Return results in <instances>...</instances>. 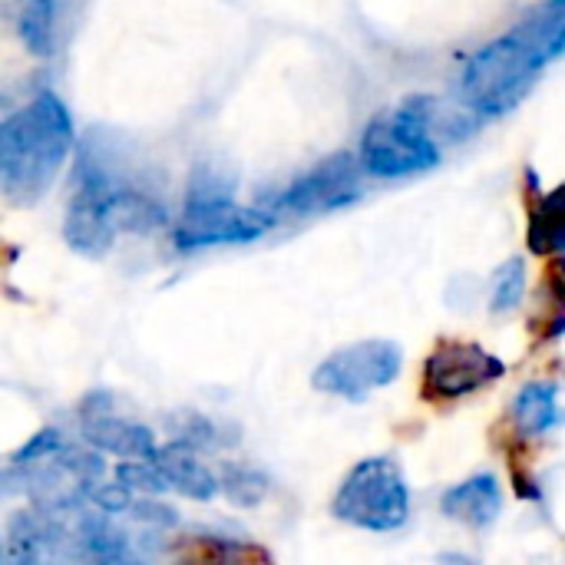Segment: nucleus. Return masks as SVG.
<instances>
[{"label":"nucleus","instance_id":"nucleus-10","mask_svg":"<svg viewBox=\"0 0 565 565\" xmlns=\"http://www.w3.org/2000/svg\"><path fill=\"white\" fill-rule=\"evenodd\" d=\"M79 430L89 450L109 454L119 460H149L156 454V434L146 424H136L129 417H119L113 411L109 391H93L79 404Z\"/></svg>","mask_w":565,"mask_h":565},{"label":"nucleus","instance_id":"nucleus-11","mask_svg":"<svg viewBox=\"0 0 565 565\" xmlns=\"http://www.w3.org/2000/svg\"><path fill=\"white\" fill-rule=\"evenodd\" d=\"M440 513L454 523L483 533L503 513V487L493 473H473L440 497Z\"/></svg>","mask_w":565,"mask_h":565},{"label":"nucleus","instance_id":"nucleus-15","mask_svg":"<svg viewBox=\"0 0 565 565\" xmlns=\"http://www.w3.org/2000/svg\"><path fill=\"white\" fill-rule=\"evenodd\" d=\"M17 33L33 56H53L60 40V0H26L17 17Z\"/></svg>","mask_w":565,"mask_h":565},{"label":"nucleus","instance_id":"nucleus-3","mask_svg":"<svg viewBox=\"0 0 565 565\" xmlns=\"http://www.w3.org/2000/svg\"><path fill=\"white\" fill-rule=\"evenodd\" d=\"M331 513L364 533H397L411 520V483L401 463L391 457L354 463L331 500Z\"/></svg>","mask_w":565,"mask_h":565},{"label":"nucleus","instance_id":"nucleus-19","mask_svg":"<svg viewBox=\"0 0 565 565\" xmlns=\"http://www.w3.org/2000/svg\"><path fill=\"white\" fill-rule=\"evenodd\" d=\"M225 202H235V175H228L222 166L195 169L189 179V192H185V212H199V209H212Z\"/></svg>","mask_w":565,"mask_h":565},{"label":"nucleus","instance_id":"nucleus-24","mask_svg":"<svg viewBox=\"0 0 565 565\" xmlns=\"http://www.w3.org/2000/svg\"><path fill=\"white\" fill-rule=\"evenodd\" d=\"M126 513H132L139 523H156V526H172L175 523V510L166 507V503H159V500H152V497L132 500Z\"/></svg>","mask_w":565,"mask_h":565},{"label":"nucleus","instance_id":"nucleus-2","mask_svg":"<svg viewBox=\"0 0 565 565\" xmlns=\"http://www.w3.org/2000/svg\"><path fill=\"white\" fill-rule=\"evenodd\" d=\"M76 126L56 93H36L23 109L0 119V195L13 205L40 202L63 172Z\"/></svg>","mask_w":565,"mask_h":565},{"label":"nucleus","instance_id":"nucleus-8","mask_svg":"<svg viewBox=\"0 0 565 565\" xmlns=\"http://www.w3.org/2000/svg\"><path fill=\"white\" fill-rule=\"evenodd\" d=\"M275 215L265 209H245L238 202L199 209V212H182L179 225L172 228V245L179 252H202V248H218V245H248L258 242L275 228Z\"/></svg>","mask_w":565,"mask_h":565},{"label":"nucleus","instance_id":"nucleus-16","mask_svg":"<svg viewBox=\"0 0 565 565\" xmlns=\"http://www.w3.org/2000/svg\"><path fill=\"white\" fill-rule=\"evenodd\" d=\"M215 480H218V493L238 510H255L271 493L268 473H262L258 467H248V463H235V460H225L222 477H215Z\"/></svg>","mask_w":565,"mask_h":565},{"label":"nucleus","instance_id":"nucleus-1","mask_svg":"<svg viewBox=\"0 0 565 565\" xmlns=\"http://www.w3.org/2000/svg\"><path fill=\"white\" fill-rule=\"evenodd\" d=\"M563 46L565 0H546L467 60L460 76L463 103L487 119L507 116L533 93L543 70L563 56Z\"/></svg>","mask_w":565,"mask_h":565},{"label":"nucleus","instance_id":"nucleus-21","mask_svg":"<svg viewBox=\"0 0 565 565\" xmlns=\"http://www.w3.org/2000/svg\"><path fill=\"white\" fill-rule=\"evenodd\" d=\"M116 483L126 487L132 497L142 493V497L159 500V497L169 493V487H166V480H162V473L156 470L152 460H122V463H116Z\"/></svg>","mask_w":565,"mask_h":565},{"label":"nucleus","instance_id":"nucleus-23","mask_svg":"<svg viewBox=\"0 0 565 565\" xmlns=\"http://www.w3.org/2000/svg\"><path fill=\"white\" fill-rule=\"evenodd\" d=\"M99 513H106V516H116V513H126L129 510V503L136 500L126 487H119V483H96L93 490H89V497H86Z\"/></svg>","mask_w":565,"mask_h":565},{"label":"nucleus","instance_id":"nucleus-14","mask_svg":"<svg viewBox=\"0 0 565 565\" xmlns=\"http://www.w3.org/2000/svg\"><path fill=\"white\" fill-rule=\"evenodd\" d=\"M513 424L523 437H546L563 424L559 387L553 381H530L513 401Z\"/></svg>","mask_w":565,"mask_h":565},{"label":"nucleus","instance_id":"nucleus-12","mask_svg":"<svg viewBox=\"0 0 565 565\" xmlns=\"http://www.w3.org/2000/svg\"><path fill=\"white\" fill-rule=\"evenodd\" d=\"M156 463V470L162 473L169 493H179L185 500H195V503H209L218 497V480L215 473L205 467L202 454L169 440L166 447H156V454L149 457Z\"/></svg>","mask_w":565,"mask_h":565},{"label":"nucleus","instance_id":"nucleus-9","mask_svg":"<svg viewBox=\"0 0 565 565\" xmlns=\"http://www.w3.org/2000/svg\"><path fill=\"white\" fill-rule=\"evenodd\" d=\"M3 565H83V559L76 536L60 523V516L30 507L7 523Z\"/></svg>","mask_w":565,"mask_h":565},{"label":"nucleus","instance_id":"nucleus-17","mask_svg":"<svg viewBox=\"0 0 565 565\" xmlns=\"http://www.w3.org/2000/svg\"><path fill=\"white\" fill-rule=\"evenodd\" d=\"M565 248L563 192H550L540 199L533 222H530V252L533 255H556Z\"/></svg>","mask_w":565,"mask_h":565},{"label":"nucleus","instance_id":"nucleus-13","mask_svg":"<svg viewBox=\"0 0 565 565\" xmlns=\"http://www.w3.org/2000/svg\"><path fill=\"white\" fill-rule=\"evenodd\" d=\"M76 550L83 565H146L132 540L106 513H79L76 520Z\"/></svg>","mask_w":565,"mask_h":565},{"label":"nucleus","instance_id":"nucleus-25","mask_svg":"<svg viewBox=\"0 0 565 565\" xmlns=\"http://www.w3.org/2000/svg\"><path fill=\"white\" fill-rule=\"evenodd\" d=\"M0 565H3V543H0Z\"/></svg>","mask_w":565,"mask_h":565},{"label":"nucleus","instance_id":"nucleus-7","mask_svg":"<svg viewBox=\"0 0 565 565\" xmlns=\"http://www.w3.org/2000/svg\"><path fill=\"white\" fill-rule=\"evenodd\" d=\"M507 374V361L477 341H440L424 361V387L434 401H463Z\"/></svg>","mask_w":565,"mask_h":565},{"label":"nucleus","instance_id":"nucleus-20","mask_svg":"<svg viewBox=\"0 0 565 565\" xmlns=\"http://www.w3.org/2000/svg\"><path fill=\"white\" fill-rule=\"evenodd\" d=\"M526 295V262L523 258H510L497 268L493 275V288H490V311L493 315H507L513 308H520Z\"/></svg>","mask_w":565,"mask_h":565},{"label":"nucleus","instance_id":"nucleus-6","mask_svg":"<svg viewBox=\"0 0 565 565\" xmlns=\"http://www.w3.org/2000/svg\"><path fill=\"white\" fill-rule=\"evenodd\" d=\"M364 195V182H361V166L351 152H338L331 159H324L321 166H315L311 172L298 175L285 192H278L271 199V205L265 209L268 215L278 218V212L288 215H321V212H338L354 205Z\"/></svg>","mask_w":565,"mask_h":565},{"label":"nucleus","instance_id":"nucleus-18","mask_svg":"<svg viewBox=\"0 0 565 565\" xmlns=\"http://www.w3.org/2000/svg\"><path fill=\"white\" fill-rule=\"evenodd\" d=\"M172 430H175V444L195 450V454H205V450H222V447H232L238 444L235 437H225L222 434V424L199 414V411H182L172 417Z\"/></svg>","mask_w":565,"mask_h":565},{"label":"nucleus","instance_id":"nucleus-4","mask_svg":"<svg viewBox=\"0 0 565 565\" xmlns=\"http://www.w3.org/2000/svg\"><path fill=\"white\" fill-rule=\"evenodd\" d=\"M440 162V142L430 139L424 122L404 103L401 109L381 113L361 136L358 166L374 179H407L430 172Z\"/></svg>","mask_w":565,"mask_h":565},{"label":"nucleus","instance_id":"nucleus-5","mask_svg":"<svg viewBox=\"0 0 565 565\" xmlns=\"http://www.w3.org/2000/svg\"><path fill=\"white\" fill-rule=\"evenodd\" d=\"M404 371V351L397 341L367 338L331 351L311 374V387L351 404L367 401L374 391L391 387Z\"/></svg>","mask_w":565,"mask_h":565},{"label":"nucleus","instance_id":"nucleus-22","mask_svg":"<svg viewBox=\"0 0 565 565\" xmlns=\"http://www.w3.org/2000/svg\"><path fill=\"white\" fill-rule=\"evenodd\" d=\"M63 444H66V440H63V434H60L56 427H43V430L30 434V440H26L23 447H17V450H13L10 463H13V467H30V463H40V460L53 457V454H56Z\"/></svg>","mask_w":565,"mask_h":565}]
</instances>
